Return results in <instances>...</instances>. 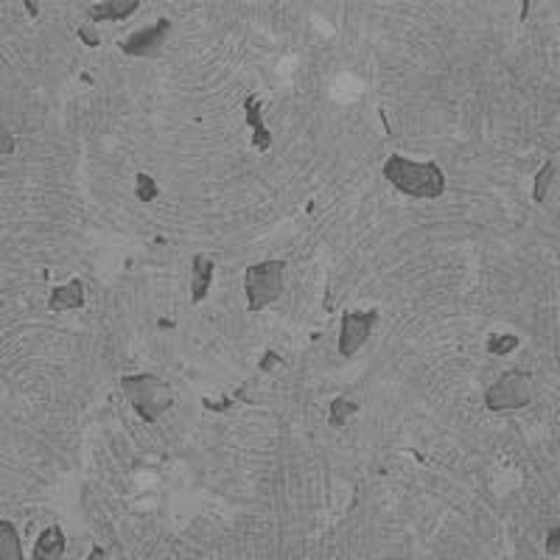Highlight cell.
Here are the masks:
<instances>
[{"mask_svg": "<svg viewBox=\"0 0 560 560\" xmlns=\"http://www.w3.org/2000/svg\"><path fill=\"white\" fill-rule=\"evenodd\" d=\"M533 401V378L521 370H507L496 384L488 387L485 392V406L491 412H505V409H521Z\"/></svg>", "mask_w": 560, "mask_h": 560, "instance_id": "277c9868", "label": "cell"}, {"mask_svg": "<svg viewBox=\"0 0 560 560\" xmlns=\"http://www.w3.org/2000/svg\"><path fill=\"white\" fill-rule=\"evenodd\" d=\"M547 552H549V555H555V558L560 555V524H558V527H552V530H549V535H547Z\"/></svg>", "mask_w": 560, "mask_h": 560, "instance_id": "e0dca14e", "label": "cell"}, {"mask_svg": "<svg viewBox=\"0 0 560 560\" xmlns=\"http://www.w3.org/2000/svg\"><path fill=\"white\" fill-rule=\"evenodd\" d=\"M121 389L124 395L129 398V404L135 406V412L146 420V423H154L163 412L171 409L174 404V395H171V387L152 375V373H140V375H124L121 378Z\"/></svg>", "mask_w": 560, "mask_h": 560, "instance_id": "7a4b0ae2", "label": "cell"}, {"mask_svg": "<svg viewBox=\"0 0 560 560\" xmlns=\"http://www.w3.org/2000/svg\"><path fill=\"white\" fill-rule=\"evenodd\" d=\"M244 112H247V124L253 126V146L267 152L272 146V132L264 126V115H261V98L258 95H247L244 98Z\"/></svg>", "mask_w": 560, "mask_h": 560, "instance_id": "ba28073f", "label": "cell"}, {"mask_svg": "<svg viewBox=\"0 0 560 560\" xmlns=\"http://www.w3.org/2000/svg\"><path fill=\"white\" fill-rule=\"evenodd\" d=\"M135 188H138V199H140V202H152V199H157V194H160V191H157V182H154L149 174H143V171L135 177Z\"/></svg>", "mask_w": 560, "mask_h": 560, "instance_id": "2e32d148", "label": "cell"}, {"mask_svg": "<svg viewBox=\"0 0 560 560\" xmlns=\"http://www.w3.org/2000/svg\"><path fill=\"white\" fill-rule=\"evenodd\" d=\"M168 31H171V20H168V17H160L154 25L129 34V36L121 39L118 45H121V51H124L126 56H154V53L163 48Z\"/></svg>", "mask_w": 560, "mask_h": 560, "instance_id": "8992f818", "label": "cell"}, {"mask_svg": "<svg viewBox=\"0 0 560 560\" xmlns=\"http://www.w3.org/2000/svg\"><path fill=\"white\" fill-rule=\"evenodd\" d=\"M552 177H555V163H544L541 171L535 174V202H544L547 199V191L552 185Z\"/></svg>", "mask_w": 560, "mask_h": 560, "instance_id": "5bb4252c", "label": "cell"}, {"mask_svg": "<svg viewBox=\"0 0 560 560\" xmlns=\"http://www.w3.org/2000/svg\"><path fill=\"white\" fill-rule=\"evenodd\" d=\"M65 555V533L59 527H45L34 544L31 560H62Z\"/></svg>", "mask_w": 560, "mask_h": 560, "instance_id": "9c48e42d", "label": "cell"}, {"mask_svg": "<svg viewBox=\"0 0 560 560\" xmlns=\"http://www.w3.org/2000/svg\"><path fill=\"white\" fill-rule=\"evenodd\" d=\"M90 560H104V549H93V555H90Z\"/></svg>", "mask_w": 560, "mask_h": 560, "instance_id": "44dd1931", "label": "cell"}, {"mask_svg": "<svg viewBox=\"0 0 560 560\" xmlns=\"http://www.w3.org/2000/svg\"><path fill=\"white\" fill-rule=\"evenodd\" d=\"M213 269H216V264L211 255H194V261H191V302H202L208 297Z\"/></svg>", "mask_w": 560, "mask_h": 560, "instance_id": "52a82bcc", "label": "cell"}, {"mask_svg": "<svg viewBox=\"0 0 560 560\" xmlns=\"http://www.w3.org/2000/svg\"><path fill=\"white\" fill-rule=\"evenodd\" d=\"M275 364H280V356H278V353H272V350H267V356L261 359V370H267V373H269Z\"/></svg>", "mask_w": 560, "mask_h": 560, "instance_id": "ac0fdd59", "label": "cell"}, {"mask_svg": "<svg viewBox=\"0 0 560 560\" xmlns=\"http://www.w3.org/2000/svg\"><path fill=\"white\" fill-rule=\"evenodd\" d=\"M0 558L3 560H22L20 538L11 521H0Z\"/></svg>", "mask_w": 560, "mask_h": 560, "instance_id": "7c38bea8", "label": "cell"}, {"mask_svg": "<svg viewBox=\"0 0 560 560\" xmlns=\"http://www.w3.org/2000/svg\"><path fill=\"white\" fill-rule=\"evenodd\" d=\"M519 347V336L516 333H505V336H491L488 339V350L493 353V356H507V353H513Z\"/></svg>", "mask_w": 560, "mask_h": 560, "instance_id": "9a60e30c", "label": "cell"}, {"mask_svg": "<svg viewBox=\"0 0 560 560\" xmlns=\"http://www.w3.org/2000/svg\"><path fill=\"white\" fill-rule=\"evenodd\" d=\"M283 261H264V264H253L244 275V291H247V302L253 311L267 308L269 302H275L283 291Z\"/></svg>", "mask_w": 560, "mask_h": 560, "instance_id": "3957f363", "label": "cell"}, {"mask_svg": "<svg viewBox=\"0 0 560 560\" xmlns=\"http://www.w3.org/2000/svg\"><path fill=\"white\" fill-rule=\"evenodd\" d=\"M140 8V0H107L90 6V20H124Z\"/></svg>", "mask_w": 560, "mask_h": 560, "instance_id": "8fae6325", "label": "cell"}, {"mask_svg": "<svg viewBox=\"0 0 560 560\" xmlns=\"http://www.w3.org/2000/svg\"><path fill=\"white\" fill-rule=\"evenodd\" d=\"M79 36H81L87 45H93V48L98 45V36H95V31H93V28H79Z\"/></svg>", "mask_w": 560, "mask_h": 560, "instance_id": "d6986e66", "label": "cell"}, {"mask_svg": "<svg viewBox=\"0 0 560 560\" xmlns=\"http://www.w3.org/2000/svg\"><path fill=\"white\" fill-rule=\"evenodd\" d=\"M359 412V404L356 401H350L347 395H336L333 401H331V426H342L350 415H356Z\"/></svg>", "mask_w": 560, "mask_h": 560, "instance_id": "4fadbf2b", "label": "cell"}, {"mask_svg": "<svg viewBox=\"0 0 560 560\" xmlns=\"http://www.w3.org/2000/svg\"><path fill=\"white\" fill-rule=\"evenodd\" d=\"M378 322V311H347L342 316V331H339V353L353 356L367 339L373 325Z\"/></svg>", "mask_w": 560, "mask_h": 560, "instance_id": "5b68a950", "label": "cell"}, {"mask_svg": "<svg viewBox=\"0 0 560 560\" xmlns=\"http://www.w3.org/2000/svg\"><path fill=\"white\" fill-rule=\"evenodd\" d=\"M81 305H84V283L81 280H70V283L53 288L48 297L51 311H67V308H81Z\"/></svg>", "mask_w": 560, "mask_h": 560, "instance_id": "30bf717a", "label": "cell"}, {"mask_svg": "<svg viewBox=\"0 0 560 560\" xmlns=\"http://www.w3.org/2000/svg\"><path fill=\"white\" fill-rule=\"evenodd\" d=\"M11 149H14V146H11V140H8V129L3 126V154H8Z\"/></svg>", "mask_w": 560, "mask_h": 560, "instance_id": "ffe728a7", "label": "cell"}, {"mask_svg": "<svg viewBox=\"0 0 560 560\" xmlns=\"http://www.w3.org/2000/svg\"><path fill=\"white\" fill-rule=\"evenodd\" d=\"M384 177L406 196L437 199L446 191V174L437 163H415L401 154H392L384 163Z\"/></svg>", "mask_w": 560, "mask_h": 560, "instance_id": "6da1fadb", "label": "cell"}]
</instances>
